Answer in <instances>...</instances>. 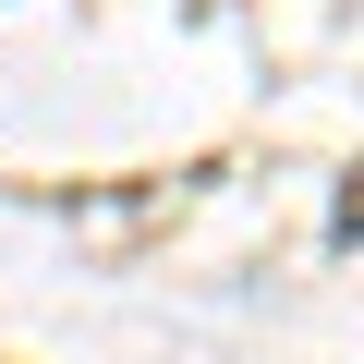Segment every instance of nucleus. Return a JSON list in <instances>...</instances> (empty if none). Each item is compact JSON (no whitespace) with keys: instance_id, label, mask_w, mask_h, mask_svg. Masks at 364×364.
I'll list each match as a JSON object with an SVG mask.
<instances>
[{"instance_id":"nucleus-1","label":"nucleus","mask_w":364,"mask_h":364,"mask_svg":"<svg viewBox=\"0 0 364 364\" xmlns=\"http://www.w3.org/2000/svg\"><path fill=\"white\" fill-rule=\"evenodd\" d=\"M340 231H352V243H364V182H352V207H340Z\"/></svg>"}]
</instances>
